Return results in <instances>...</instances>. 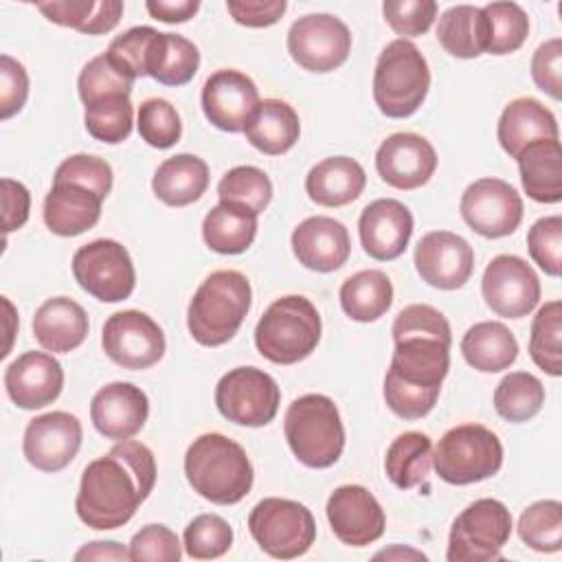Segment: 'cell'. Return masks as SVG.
<instances>
[{
    "label": "cell",
    "instance_id": "obj_8",
    "mask_svg": "<svg viewBox=\"0 0 562 562\" xmlns=\"http://www.w3.org/2000/svg\"><path fill=\"white\" fill-rule=\"evenodd\" d=\"M441 481L470 485L494 476L503 465V443L481 424H461L441 435L432 452Z\"/></svg>",
    "mask_w": 562,
    "mask_h": 562
},
{
    "label": "cell",
    "instance_id": "obj_13",
    "mask_svg": "<svg viewBox=\"0 0 562 562\" xmlns=\"http://www.w3.org/2000/svg\"><path fill=\"white\" fill-rule=\"evenodd\" d=\"M288 53L310 72H331L347 61L351 53V33L336 15L310 13L290 26Z\"/></svg>",
    "mask_w": 562,
    "mask_h": 562
},
{
    "label": "cell",
    "instance_id": "obj_37",
    "mask_svg": "<svg viewBox=\"0 0 562 562\" xmlns=\"http://www.w3.org/2000/svg\"><path fill=\"white\" fill-rule=\"evenodd\" d=\"M35 7L46 20L59 26H70L86 35L110 33L123 15L121 0H55L37 2Z\"/></svg>",
    "mask_w": 562,
    "mask_h": 562
},
{
    "label": "cell",
    "instance_id": "obj_61",
    "mask_svg": "<svg viewBox=\"0 0 562 562\" xmlns=\"http://www.w3.org/2000/svg\"><path fill=\"white\" fill-rule=\"evenodd\" d=\"M2 305H4V310H7V321H11L13 318V305L9 303V299L7 296H2ZM7 334H9V342H7V347H4V351H2V358L9 353V349H11V338H13V329L9 327L7 329Z\"/></svg>",
    "mask_w": 562,
    "mask_h": 562
},
{
    "label": "cell",
    "instance_id": "obj_14",
    "mask_svg": "<svg viewBox=\"0 0 562 562\" xmlns=\"http://www.w3.org/2000/svg\"><path fill=\"white\" fill-rule=\"evenodd\" d=\"M105 356L130 371L154 367L165 356V334L145 312L123 310L112 314L101 331Z\"/></svg>",
    "mask_w": 562,
    "mask_h": 562
},
{
    "label": "cell",
    "instance_id": "obj_33",
    "mask_svg": "<svg viewBox=\"0 0 562 562\" xmlns=\"http://www.w3.org/2000/svg\"><path fill=\"white\" fill-rule=\"evenodd\" d=\"M461 353L472 369L481 373H498L509 369L518 358V342L507 325L483 321L463 334Z\"/></svg>",
    "mask_w": 562,
    "mask_h": 562
},
{
    "label": "cell",
    "instance_id": "obj_51",
    "mask_svg": "<svg viewBox=\"0 0 562 562\" xmlns=\"http://www.w3.org/2000/svg\"><path fill=\"white\" fill-rule=\"evenodd\" d=\"M382 13L386 24L406 37H417L424 35L435 18H437V2L435 0H386L382 4Z\"/></svg>",
    "mask_w": 562,
    "mask_h": 562
},
{
    "label": "cell",
    "instance_id": "obj_52",
    "mask_svg": "<svg viewBox=\"0 0 562 562\" xmlns=\"http://www.w3.org/2000/svg\"><path fill=\"white\" fill-rule=\"evenodd\" d=\"M53 182H77L97 191L105 200L112 191V167L99 156L75 154L59 162Z\"/></svg>",
    "mask_w": 562,
    "mask_h": 562
},
{
    "label": "cell",
    "instance_id": "obj_6",
    "mask_svg": "<svg viewBox=\"0 0 562 562\" xmlns=\"http://www.w3.org/2000/svg\"><path fill=\"white\" fill-rule=\"evenodd\" d=\"M321 340V316L301 294H288L268 305L255 327L257 351L274 364L305 360Z\"/></svg>",
    "mask_w": 562,
    "mask_h": 562
},
{
    "label": "cell",
    "instance_id": "obj_27",
    "mask_svg": "<svg viewBox=\"0 0 562 562\" xmlns=\"http://www.w3.org/2000/svg\"><path fill=\"white\" fill-rule=\"evenodd\" d=\"M496 136L503 151L512 158H518V154L531 143L558 140L560 130L549 108H544L538 99L520 97L505 105L498 119Z\"/></svg>",
    "mask_w": 562,
    "mask_h": 562
},
{
    "label": "cell",
    "instance_id": "obj_53",
    "mask_svg": "<svg viewBox=\"0 0 562 562\" xmlns=\"http://www.w3.org/2000/svg\"><path fill=\"white\" fill-rule=\"evenodd\" d=\"M180 555V540L165 525H147L130 542V560L136 562H178Z\"/></svg>",
    "mask_w": 562,
    "mask_h": 562
},
{
    "label": "cell",
    "instance_id": "obj_11",
    "mask_svg": "<svg viewBox=\"0 0 562 562\" xmlns=\"http://www.w3.org/2000/svg\"><path fill=\"white\" fill-rule=\"evenodd\" d=\"M281 391L274 378L257 367H235L215 386V406L233 424L259 428L274 419Z\"/></svg>",
    "mask_w": 562,
    "mask_h": 562
},
{
    "label": "cell",
    "instance_id": "obj_7",
    "mask_svg": "<svg viewBox=\"0 0 562 562\" xmlns=\"http://www.w3.org/2000/svg\"><path fill=\"white\" fill-rule=\"evenodd\" d=\"M430 88L426 57L411 40L389 42L373 70V101L389 119H406L419 110Z\"/></svg>",
    "mask_w": 562,
    "mask_h": 562
},
{
    "label": "cell",
    "instance_id": "obj_1",
    "mask_svg": "<svg viewBox=\"0 0 562 562\" xmlns=\"http://www.w3.org/2000/svg\"><path fill=\"white\" fill-rule=\"evenodd\" d=\"M156 485L154 452L134 439L116 441L108 454L90 461L75 498L77 516L97 531L123 527Z\"/></svg>",
    "mask_w": 562,
    "mask_h": 562
},
{
    "label": "cell",
    "instance_id": "obj_46",
    "mask_svg": "<svg viewBox=\"0 0 562 562\" xmlns=\"http://www.w3.org/2000/svg\"><path fill=\"white\" fill-rule=\"evenodd\" d=\"M233 544L228 520L217 514H200L184 527V551L193 560H213L224 555Z\"/></svg>",
    "mask_w": 562,
    "mask_h": 562
},
{
    "label": "cell",
    "instance_id": "obj_44",
    "mask_svg": "<svg viewBox=\"0 0 562 562\" xmlns=\"http://www.w3.org/2000/svg\"><path fill=\"white\" fill-rule=\"evenodd\" d=\"M487 22V46L490 55H509L518 50L529 33V18L516 2H490L483 7Z\"/></svg>",
    "mask_w": 562,
    "mask_h": 562
},
{
    "label": "cell",
    "instance_id": "obj_18",
    "mask_svg": "<svg viewBox=\"0 0 562 562\" xmlns=\"http://www.w3.org/2000/svg\"><path fill=\"white\" fill-rule=\"evenodd\" d=\"M334 536L349 547H367L382 538L386 518L378 498L362 485H340L327 498Z\"/></svg>",
    "mask_w": 562,
    "mask_h": 562
},
{
    "label": "cell",
    "instance_id": "obj_59",
    "mask_svg": "<svg viewBox=\"0 0 562 562\" xmlns=\"http://www.w3.org/2000/svg\"><path fill=\"white\" fill-rule=\"evenodd\" d=\"M75 560H130V549H125L114 540H108V542L97 540L81 547L75 553Z\"/></svg>",
    "mask_w": 562,
    "mask_h": 562
},
{
    "label": "cell",
    "instance_id": "obj_4",
    "mask_svg": "<svg viewBox=\"0 0 562 562\" xmlns=\"http://www.w3.org/2000/svg\"><path fill=\"white\" fill-rule=\"evenodd\" d=\"M250 301L252 290L246 274L237 270L211 272L195 290L187 310L191 338L204 347L228 342L241 327Z\"/></svg>",
    "mask_w": 562,
    "mask_h": 562
},
{
    "label": "cell",
    "instance_id": "obj_30",
    "mask_svg": "<svg viewBox=\"0 0 562 562\" xmlns=\"http://www.w3.org/2000/svg\"><path fill=\"white\" fill-rule=\"evenodd\" d=\"M244 134L248 143L261 154L281 156L299 140V114L290 103L281 99H263L250 114Z\"/></svg>",
    "mask_w": 562,
    "mask_h": 562
},
{
    "label": "cell",
    "instance_id": "obj_15",
    "mask_svg": "<svg viewBox=\"0 0 562 562\" xmlns=\"http://www.w3.org/2000/svg\"><path fill=\"white\" fill-rule=\"evenodd\" d=\"M463 222L487 239L512 235L522 222L520 193L501 178H479L461 195Z\"/></svg>",
    "mask_w": 562,
    "mask_h": 562
},
{
    "label": "cell",
    "instance_id": "obj_55",
    "mask_svg": "<svg viewBox=\"0 0 562 562\" xmlns=\"http://www.w3.org/2000/svg\"><path fill=\"white\" fill-rule=\"evenodd\" d=\"M29 97V75L24 66L11 55L0 57V119L7 121L18 114Z\"/></svg>",
    "mask_w": 562,
    "mask_h": 562
},
{
    "label": "cell",
    "instance_id": "obj_42",
    "mask_svg": "<svg viewBox=\"0 0 562 562\" xmlns=\"http://www.w3.org/2000/svg\"><path fill=\"white\" fill-rule=\"evenodd\" d=\"M529 356L549 375H562V303H544L531 323Z\"/></svg>",
    "mask_w": 562,
    "mask_h": 562
},
{
    "label": "cell",
    "instance_id": "obj_31",
    "mask_svg": "<svg viewBox=\"0 0 562 562\" xmlns=\"http://www.w3.org/2000/svg\"><path fill=\"white\" fill-rule=\"evenodd\" d=\"M520 182L525 193L540 204L562 200V147L560 140H538L518 154Z\"/></svg>",
    "mask_w": 562,
    "mask_h": 562
},
{
    "label": "cell",
    "instance_id": "obj_39",
    "mask_svg": "<svg viewBox=\"0 0 562 562\" xmlns=\"http://www.w3.org/2000/svg\"><path fill=\"white\" fill-rule=\"evenodd\" d=\"M432 465V443L430 437L417 430L397 435L386 448L384 470L389 481L400 490H411L419 485Z\"/></svg>",
    "mask_w": 562,
    "mask_h": 562
},
{
    "label": "cell",
    "instance_id": "obj_5",
    "mask_svg": "<svg viewBox=\"0 0 562 562\" xmlns=\"http://www.w3.org/2000/svg\"><path fill=\"white\" fill-rule=\"evenodd\" d=\"M292 454L307 468H329L345 450V426L331 397L307 393L296 397L283 419Z\"/></svg>",
    "mask_w": 562,
    "mask_h": 562
},
{
    "label": "cell",
    "instance_id": "obj_36",
    "mask_svg": "<svg viewBox=\"0 0 562 562\" xmlns=\"http://www.w3.org/2000/svg\"><path fill=\"white\" fill-rule=\"evenodd\" d=\"M200 68L198 46L178 35L160 33L154 37L151 50L147 55V77L156 79L162 86H184L189 83Z\"/></svg>",
    "mask_w": 562,
    "mask_h": 562
},
{
    "label": "cell",
    "instance_id": "obj_26",
    "mask_svg": "<svg viewBox=\"0 0 562 562\" xmlns=\"http://www.w3.org/2000/svg\"><path fill=\"white\" fill-rule=\"evenodd\" d=\"M103 198L77 182H53L44 200V224L59 237L90 231L101 217Z\"/></svg>",
    "mask_w": 562,
    "mask_h": 562
},
{
    "label": "cell",
    "instance_id": "obj_10",
    "mask_svg": "<svg viewBox=\"0 0 562 562\" xmlns=\"http://www.w3.org/2000/svg\"><path fill=\"white\" fill-rule=\"evenodd\" d=\"M512 536V514L496 498L470 503L452 522L448 536V562H492Z\"/></svg>",
    "mask_w": 562,
    "mask_h": 562
},
{
    "label": "cell",
    "instance_id": "obj_20",
    "mask_svg": "<svg viewBox=\"0 0 562 562\" xmlns=\"http://www.w3.org/2000/svg\"><path fill=\"white\" fill-rule=\"evenodd\" d=\"M375 169L393 189L413 191L432 178L437 169V154L424 136L397 132L380 143L375 151Z\"/></svg>",
    "mask_w": 562,
    "mask_h": 562
},
{
    "label": "cell",
    "instance_id": "obj_57",
    "mask_svg": "<svg viewBox=\"0 0 562 562\" xmlns=\"http://www.w3.org/2000/svg\"><path fill=\"white\" fill-rule=\"evenodd\" d=\"M0 198H2V228L4 235L11 231H18L26 224L29 211H31V193L29 189L11 178H2L0 182Z\"/></svg>",
    "mask_w": 562,
    "mask_h": 562
},
{
    "label": "cell",
    "instance_id": "obj_23",
    "mask_svg": "<svg viewBox=\"0 0 562 562\" xmlns=\"http://www.w3.org/2000/svg\"><path fill=\"white\" fill-rule=\"evenodd\" d=\"M149 400L132 382H112L101 386L90 402V419L105 439H132L145 426Z\"/></svg>",
    "mask_w": 562,
    "mask_h": 562
},
{
    "label": "cell",
    "instance_id": "obj_16",
    "mask_svg": "<svg viewBox=\"0 0 562 562\" xmlns=\"http://www.w3.org/2000/svg\"><path fill=\"white\" fill-rule=\"evenodd\" d=\"M481 292L494 314L522 318L540 301V279L522 257L496 255L483 272Z\"/></svg>",
    "mask_w": 562,
    "mask_h": 562
},
{
    "label": "cell",
    "instance_id": "obj_22",
    "mask_svg": "<svg viewBox=\"0 0 562 562\" xmlns=\"http://www.w3.org/2000/svg\"><path fill=\"white\" fill-rule=\"evenodd\" d=\"M4 389L15 406L24 411L44 408L59 397L64 369L50 353L26 351L7 367Z\"/></svg>",
    "mask_w": 562,
    "mask_h": 562
},
{
    "label": "cell",
    "instance_id": "obj_24",
    "mask_svg": "<svg viewBox=\"0 0 562 562\" xmlns=\"http://www.w3.org/2000/svg\"><path fill=\"white\" fill-rule=\"evenodd\" d=\"M358 233L369 257L378 261H393L411 241L413 215L400 200L380 198L362 209Z\"/></svg>",
    "mask_w": 562,
    "mask_h": 562
},
{
    "label": "cell",
    "instance_id": "obj_40",
    "mask_svg": "<svg viewBox=\"0 0 562 562\" xmlns=\"http://www.w3.org/2000/svg\"><path fill=\"white\" fill-rule=\"evenodd\" d=\"M544 404L542 382L527 371L507 373L494 389L496 413L512 424H522L540 413Z\"/></svg>",
    "mask_w": 562,
    "mask_h": 562
},
{
    "label": "cell",
    "instance_id": "obj_21",
    "mask_svg": "<svg viewBox=\"0 0 562 562\" xmlns=\"http://www.w3.org/2000/svg\"><path fill=\"white\" fill-rule=\"evenodd\" d=\"M200 101L211 125L235 134L244 132L250 114L259 105V90L248 75L224 68L204 81Z\"/></svg>",
    "mask_w": 562,
    "mask_h": 562
},
{
    "label": "cell",
    "instance_id": "obj_25",
    "mask_svg": "<svg viewBox=\"0 0 562 562\" xmlns=\"http://www.w3.org/2000/svg\"><path fill=\"white\" fill-rule=\"evenodd\" d=\"M292 252L307 270L334 272L349 259L351 239L342 222L314 215L292 231Z\"/></svg>",
    "mask_w": 562,
    "mask_h": 562
},
{
    "label": "cell",
    "instance_id": "obj_29",
    "mask_svg": "<svg viewBox=\"0 0 562 562\" xmlns=\"http://www.w3.org/2000/svg\"><path fill=\"white\" fill-rule=\"evenodd\" d=\"M367 184L362 165L349 156H331L316 162L305 176V191L321 206H345L360 198Z\"/></svg>",
    "mask_w": 562,
    "mask_h": 562
},
{
    "label": "cell",
    "instance_id": "obj_17",
    "mask_svg": "<svg viewBox=\"0 0 562 562\" xmlns=\"http://www.w3.org/2000/svg\"><path fill=\"white\" fill-rule=\"evenodd\" d=\"M81 422L66 413L53 411L29 422L22 439L26 461L40 472L64 470L81 448Z\"/></svg>",
    "mask_w": 562,
    "mask_h": 562
},
{
    "label": "cell",
    "instance_id": "obj_60",
    "mask_svg": "<svg viewBox=\"0 0 562 562\" xmlns=\"http://www.w3.org/2000/svg\"><path fill=\"white\" fill-rule=\"evenodd\" d=\"M375 558H415V560H426V555L424 553H419V551H413V549H404L402 551V547H393V549H384V551H380V553H375Z\"/></svg>",
    "mask_w": 562,
    "mask_h": 562
},
{
    "label": "cell",
    "instance_id": "obj_34",
    "mask_svg": "<svg viewBox=\"0 0 562 562\" xmlns=\"http://www.w3.org/2000/svg\"><path fill=\"white\" fill-rule=\"evenodd\" d=\"M437 40L443 50L459 59H472L485 53L487 22L481 7L454 4L446 9L437 24Z\"/></svg>",
    "mask_w": 562,
    "mask_h": 562
},
{
    "label": "cell",
    "instance_id": "obj_48",
    "mask_svg": "<svg viewBox=\"0 0 562 562\" xmlns=\"http://www.w3.org/2000/svg\"><path fill=\"white\" fill-rule=\"evenodd\" d=\"M156 35L158 31L151 26H134L116 35L110 42L105 55L123 75L136 81L138 77H147V55Z\"/></svg>",
    "mask_w": 562,
    "mask_h": 562
},
{
    "label": "cell",
    "instance_id": "obj_19",
    "mask_svg": "<svg viewBox=\"0 0 562 562\" xmlns=\"http://www.w3.org/2000/svg\"><path fill=\"white\" fill-rule=\"evenodd\" d=\"M413 261L417 274L428 285L439 290H457L472 277L474 250L457 233L432 231L417 241Z\"/></svg>",
    "mask_w": 562,
    "mask_h": 562
},
{
    "label": "cell",
    "instance_id": "obj_2",
    "mask_svg": "<svg viewBox=\"0 0 562 562\" xmlns=\"http://www.w3.org/2000/svg\"><path fill=\"white\" fill-rule=\"evenodd\" d=\"M393 358L386 380L441 391V382L450 369V323L432 305L413 303L397 312L393 327Z\"/></svg>",
    "mask_w": 562,
    "mask_h": 562
},
{
    "label": "cell",
    "instance_id": "obj_12",
    "mask_svg": "<svg viewBox=\"0 0 562 562\" xmlns=\"http://www.w3.org/2000/svg\"><path fill=\"white\" fill-rule=\"evenodd\" d=\"M75 281L90 296L103 303L130 299L136 285V270L127 248L114 239H94L72 255Z\"/></svg>",
    "mask_w": 562,
    "mask_h": 562
},
{
    "label": "cell",
    "instance_id": "obj_35",
    "mask_svg": "<svg viewBox=\"0 0 562 562\" xmlns=\"http://www.w3.org/2000/svg\"><path fill=\"white\" fill-rule=\"evenodd\" d=\"M340 307L358 323H373L384 316L393 303V283L382 270H360L342 281Z\"/></svg>",
    "mask_w": 562,
    "mask_h": 562
},
{
    "label": "cell",
    "instance_id": "obj_3",
    "mask_svg": "<svg viewBox=\"0 0 562 562\" xmlns=\"http://www.w3.org/2000/svg\"><path fill=\"white\" fill-rule=\"evenodd\" d=\"M184 474L193 492L215 505H235L252 487L246 450L220 432H204L187 448Z\"/></svg>",
    "mask_w": 562,
    "mask_h": 562
},
{
    "label": "cell",
    "instance_id": "obj_54",
    "mask_svg": "<svg viewBox=\"0 0 562 562\" xmlns=\"http://www.w3.org/2000/svg\"><path fill=\"white\" fill-rule=\"evenodd\" d=\"M531 79L551 99H562V40L542 42L531 57Z\"/></svg>",
    "mask_w": 562,
    "mask_h": 562
},
{
    "label": "cell",
    "instance_id": "obj_41",
    "mask_svg": "<svg viewBox=\"0 0 562 562\" xmlns=\"http://www.w3.org/2000/svg\"><path fill=\"white\" fill-rule=\"evenodd\" d=\"M217 198L222 204H233L259 215L272 200V182L263 169L239 165L222 176Z\"/></svg>",
    "mask_w": 562,
    "mask_h": 562
},
{
    "label": "cell",
    "instance_id": "obj_38",
    "mask_svg": "<svg viewBox=\"0 0 562 562\" xmlns=\"http://www.w3.org/2000/svg\"><path fill=\"white\" fill-rule=\"evenodd\" d=\"M257 235V215L233 204L213 206L202 222L204 244L220 255H239Z\"/></svg>",
    "mask_w": 562,
    "mask_h": 562
},
{
    "label": "cell",
    "instance_id": "obj_9",
    "mask_svg": "<svg viewBox=\"0 0 562 562\" xmlns=\"http://www.w3.org/2000/svg\"><path fill=\"white\" fill-rule=\"evenodd\" d=\"M248 529L261 551L277 560H294L307 553L316 540L312 512L299 501L277 496L263 498L252 507Z\"/></svg>",
    "mask_w": 562,
    "mask_h": 562
},
{
    "label": "cell",
    "instance_id": "obj_50",
    "mask_svg": "<svg viewBox=\"0 0 562 562\" xmlns=\"http://www.w3.org/2000/svg\"><path fill=\"white\" fill-rule=\"evenodd\" d=\"M527 248L531 259L549 274L560 277L562 270V217H540L527 233Z\"/></svg>",
    "mask_w": 562,
    "mask_h": 562
},
{
    "label": "cell",
    "instance_id": "obj_58",
    "mask_svg": "<svg viewBox=\"0 0 562 562\" xmlns=\"http://www.w3.org/2000/svg\"><path fill=\"white\" fill-rule=\"evenodd\" d=\"M145 7L151 18L167 24H180L191 20L198 13L200 2L198 0H147Z\"/></svg>",
    "mask_w": 562,
    "mask_h": 562
},
{
    "label": "cell",
    "instance_id": "obj_28",
    "mask_svg": "<svg viewBox=\"0 0 562 562\" xmlns=\"http://www.w3.org/2000/svg\"><path fill=\"white\" fill-rule=\"evenodd\" d=\"M88 329L90 323L86 310L68 296L46 299L33 316L35 340L53 353H68L77 349L86 340Z\"/></svg>",
    "mask_w": 562,
    "mask_h": 562
},
{
    "label": "cell",
    "instance_id": "obj_43",
    "mask_svg": "<svg viewBox=\"0 0 562 562\" xmlns=\"http://www.w3.org/2000/svg\"><path fill=\"white\" fill-rule=\"evenodd\" d=\"M83 123L92 138L108 145L123 143L132 134L134 123L130 94H108L86 103Z\"/></svg>",
    "mask_w": 562,
    "mask_h": 562
},
{
    "label": "cell",
    "instance_id": "obj_45",
    "mask_svg": "<svg viewBox=\"0 0 562 562\" xmlns=\"http://www.w3.org/2000/svg\"><path fill=\"white\" fill-rule=\"evenodd\" d=\"M520 540L540 553L562 549V505L560 501H536L518 518Z\"/></svg>",
    "mask_w": 562,
    "mask_h": 562
},
{
    "label": "cell",
    "instance_id": "obj_49",
    "mask_svg": "<svg viewBox=\"0 0 562 562\" xmlns=\"http://www.w3.org/2000/svg\"><path fill=\"white\" fill-rule=\"evenodd\" d=\"M134 88V79L123 75L110 59L108 55H97L92 57L79 72L77 79V90L79 99L86 103L108 97V94H130Z\"/></svg>",
    "mask_w": 562,
    "mask_h": 562
},
{
    "label": "cell",
    "instance_id": "obj_47",
    "mask_svg": "<svg viewBox=\"0 0 562 562\" xmlns=\"http://www.w3.org/2000/svg\"><path fill=\"white\" fill-rule=\"evenodd\" d=\"M138 134L140 138L156 147L169 149L182 136V121L178 110L167 99H147L138 108Z\"/></svg>",
    "mask_w": 562,
    "mask_h": 562
},
{
    "label": "cell",
    "instance_id": "obj_56",
    "mask_svg": "<svg viewBox=\"0 0 562 562\" xmlns=\"http://www.w3.org/2000/svg\"><path fill=\"white\" fill-rule=\"evenodd\" d=\"M226 9L237 24L250 26V29H263L281 20V15L288 9V2L285 0H228Z\"/></svg>",
    "mask_w": 562,
    "mask_h": 562
},
{
    "label": "cell",
    "instance_id": "obj_32",
    "mask_svg": "<svg viewBox=\"0 0 562 562\" xmlns=\"http://www.w3.org/2000/svg\"><path fill=\"white\" fill-rule=\"evenodd\" d=\"M151 189L167 206L193 204L209 189V167L195 154H176L158 165Z\"/></svg>",
    "mask_w": 562,
    "mask_h": 562
}]
</instances>
